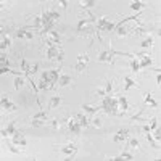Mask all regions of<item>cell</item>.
<instances>
[{
  "mask_svg": "<svg viewBox=\"0 0 161 161\" xmlns=\"http://www.w3.org/2000/svg\"><path fill=\"white\" fill-rule=\"evenodd\" d=\"M70 82H71V77H70V76H66V74H61L60 79H58V86H61V87L68 86Z\"/></svg>",
  "mask_w": 161,
  "mask_h": 161,
  "instance_id": "cell-24",
  "label": "cell"
},
{
  "mask_svg": "<svg viewBox=\"0 0 161 161\" xmlns=\"http://www.w3.org/2000/svg\"><path fill=\"white\" fill-rule=\"evenodd\" d=\"M60 71H61V68H56V70H53V71H44L42 73V79L44 80H49L52 86H55V84H58V79L61 76Z\"/></svg>",
  "mask_w": 161,
  "mask_h": 161,
  "instance_id": "cell-2",
  "label": "cell"
},
{
  "mask_svg": "<svg viewBox=\"0 0 161 161\" xmlns=\"http://www.w3.org/2000/svg\"><path fill=\"white\" fill-rule=\"evenodd\" d=\"M21 70H23V73H24V74H26V71L29 70V65H28L26 60H21Z\"/></svg>",
  "mask_w": 161,
  "mask_h": 161,
  "instance_id": "cell-39",
  "label": "cell"
},
{
  "mask_svg": "<svg viewBox=\"0 0 161 161\" xmlns=\"http://www.w3.org/2000/svg\"><path fill=\"white\" fill-rule=\"evenodd\" d=\"M142 132H143V134H147V132H152V131H150V126H148V124H143Z\"/></svg>",
  "mask_w": 161,
  "mask_h": 161,
  "instance_id": "cell-42",
  "label": "cell"
},
{
  "mask_svg": "<svg viewBox=\"0 0 161 161\" xmlns=\"http://www.w3.org/2000/svg\"><path fill=\"white\" fill-rule=\"evenodd\" d=\"M15 126H16V122H15V121H13V122H10V124L7 126L5 129H2V131H0V135H2L3 139H7V137H10V135L13 137V134L16 132V131H15Z\"/></svg>",
  "mask_w": 161,
  "mask_h": 161,
  "instance_id": "cell-7",
  "label": "cell"
},
{
  "mask_svg": "<svg viewBox=\"0 0 161 161\" xmlns=\"http://www.w3.org/2000/svg\"><path fill=\"white\" fill-rule=\"evenodd\" d=\"M89 61H90V56H89V53H80V55L77 56V61H76L74 70H76L77 73H84V71L87 70V65H89Z\"/></svg>",
  "mask_w": 161,
  "mask_h": 161,
  "instance_id": "cell-3",
  "label": "cell"
},
{
  "mask_svg": "<svg viewBox=\"0 0 161 161\" xmlns=\"http://www.w3.org/2000/svg\"><path fill=\"white\" fill-rule=\"evenodd\" d=\"M10 45H11V36H8L7 32L2 31V44H0V50H2V53L10 47Z\"/></svg>",
  "mask_w": 161,
  "mask_h": 161,
  "instance_id": "cell-10",
  "label": "cell"
},
{
  "mask_svg": "<svg viewBox=\"0 0 161 161\" xmlns=\"http://www.w3.org/2000/svg\"><path fill=\"white\" fill-rule=\"evenodd\" d=\"M82 108H84V111H87L89 114H94V113H97L98 110H101V106H92V105H82Z\"/></svg>",
  "mask_w": 161,
  "mask_h": 161,
  "instance_id": "cell-26",
  "label": "cell"
},
{
  "mask_svg": "<svg viewBox=\"0 0 161 161\" xmlns=\"http://www.w3.org/2000/svg\"><path fill=\"white\" fill-rule=\"evenodd\" d=\"M66 129L70 131V132H73V134H79V132H80V124H79V121L76 119L74 114L66 119Z\"/></svg>",
  "mask_w": 161,
  "mask_h": 161,
  "instance_id": "cell-5",
  "label": "cell"
},
{
  "mask_svg": "<svg viewBox=\"0 0 161 161\" xmlns=\"http://www.w3.org/2000/svg\"><path fill=\"white\" fill-rule=\"evenodd\" d=\"M60 152L66 156L65 159H74V156H76V153H77V147L74 145V143H66L65 147H61L60 148Z\"/></svg>",
  "mask_w": 161,
  "mask_h": 161,
  "instance_id": "cell-4",
  "label": "cell"
},
{
  "mask_svg": "<svg viewBox=\"0 0 161 161\" xmlns=\"http://www.w3.org/2000/svg\"><path fill=\"white\" fill-rule=\"evenodd\" d=\"M11 140H13L15 145H21V147H24V145H26V137L23 135L21 131H16V132L13 134V139H11Z\"/></svg>",
  "mask_w": 161,
  "mask_h": 161,
  "instance_id": "cell-9",
  "label": "cell"
},
{
  "mask_svg": "<svg viewBox=\"0 0 161 161\" xmlns=\"http://www.w3.org/2000/svg\"><path fill=\"white\" fill-rule=\"evenodd\" d=\"M143 49H150V47H153V37L152 36H148L147 39H143V42L140 44Z\"/></svg>",
  "mask_w": 161,
  "mask_h": 161,
  "instance_id": "cell-28",
  "label": "cell"
},
{
  "mask_svg": "<svg viewBox=\"0 0 161 161\" xmlns=\"http://www.w3.org/2000/svg\"><path fill=\"white\" fill-rule=\"evenodd\" d=\"M90 126H94V127L100 129V127H101V121H100V118H94V119H92V122H90Z\"/></svg>",
  "mask_w": 161,
  "mask_h": 161,
  "instance_id": "cell-35",
  "label": "cell"
},
{
  "mask_svg": "<svg viewBox=\"0 0 161 161\" xmlns=\"http://www.w3.org/2000/svg\"><path fill=\"white\" fill-rule=\"evenodd\" d=\"M131 70L134 73L140 71V65H139V58H137V55H134V58H131Z\"/></svg>",
  "mask_w": 161,
  "mask_h": 161,
  "instance_id": "cell-18",
  "label": "cell"
},
{
  "mask_svg": "<svg viewBox=\"0 0 161 161\" xmlns=\"http://www.w3.org/2000/svg\"><path fill=\"white\" fill-rule=\"evenodd\" d=\"M143 7H145V5H143L142 2H139V0H135V2L131 3V8H132V10H142Z\"/></svg>",
  "mask_w": 161,
  "mask_h": 161,
  "instance_id": "cell-32",
  "label": "cell"
},
{
  "mask_svg": "<svg viewBox=\"0 0 161 161\" xmlns=\"http://www.w3.org/2000/svg\"><path fill=\"white\" fill-rule=\"evenodd\" d=\"M74 116H76V119L79 121V124H80V127H89V126H90V122H89V118L86 116V114H82V113H76L74 114Z\"/></svg>",
  "mask_w": 161,
  "mask_h": 161,
  "instance_id": "cell-13",
  "label": "cell"
},
{
  "mask_svg": "<svg viewBox=\"0 0 161 161\" xmlns=\"http://www.w3.org/2000/svg\"><path fill=\"white\" fill-rule=\"evenodd\" d=\"M0 61H2V66H5V68H8V66H10L8 58H7V55H5V53H2V56H0Z\"/></svg>",
  "mask_w": 161,
  "mask_h": 161,
  "instance_id": "cell-38",
  "label": "cell"
},
{
  "mask_svg": "<svg viewBox=\"0 0 161 161\" xmlns=\"http://www.w3.org/2000/svg\"><path fill=\"white\" fill-rule=\"evenodd\" d=\"M40 90H50V89H53V86L49 82V80H44V79H40L39 80V86H37Z\"/></svg>",
  "mask_w": 161,
  "mask_h": 161,
  "instance_id": "cell-22",
  "label": "cell"
},
{
  "mask_svg": "<svg viewBox=\"0 0 161 161\" xmlns=\"http://www.w3.org/2000/svg\"><path fill=\"white\" fill-rule=\"evenodd\" d=\"M60 5H61L63 8H68V2H65V0H61V2H60Z\"/></svg>",
  "mask_w": 161,
  "mask_h": 161,
  "instance_id": "cell-44",
  "label": "cell"
},
{
  "mask_svg": "<svg viewBox=\"0 0 161 161\" xmlns=\"http://www.w3.org/2000/svg\"><path fill=\"white\" fill-rule=\"evenodd\" d=\"M45 118H47V113L45 111H39V113H36L32 116V119H45Z\"/></svg>",
  "mask_w": 161,
  "mask_h": 161,
  "instance_id": "cell-34",
  "label": "cell"
},
{
  "mask_svg": "<svg viewBox=\"0 0 161 161\" xmlns=\"http://www.w3.org/2000/svg\"><path fill=\"white\" fill-rule=\"evenodd\" d=\"M47 60L61 63V60H63V52H61V49L58 47V45H50V47H47Z\"/></svg>",
  "mask_w": 161,
  "mask_h": 161,
  "instance_id": "cell-1",
  "label": "cell"
},
{
  "mask_svg": "<svg viewBox=\"0 0 161 161\" xmlns=\"http://www.w3.org/2000/svg\"><path fill=\"white\" fill-rule=\"evenodd\" d=\"M95 3H97L95 0H87V2H80V3H79V8H80V10H87V8H92Z\"/></svg>",
  "mask_w": 161,
  "mask_h": 161,
  "instance_id": "cell-25",
  "label": "cell"
},
{
  "mask_svg": "<svg viewBox=\"0 0 161 161\" xmlns=\"http://www.w3.org/2000/svg\"><path fill=\"white\" fill-rule=\"evenodd\" d=\"M52 126H53V129H55V131H60V129L66 127V121H60V119H53Z\"/></svg>",
  "mask_w": 161,
  "mask_h": 161,
  "instance_id": "cell-23",
  "label": "cell"
},
{
  "mask_svg": "<svg viewBox=\"0 0 161 161\" xmlns=\"http://www.w3.org/2000/svg\"><path fill=\"white\" fill-rule=\"evenodd\" d=\"M103 89H105V95H110L113 92V82L111 80H106V84L103 86Z\"/></svg>",
  "mask_w": 161,
  "mask_h": 161,
  "instance_id": "cell-31",
  "label": "cell"
},
{
  "mask_svg": "<svg viewBox=\"0 0 161 161\" xmlns=\"http://www.w3.org/2000/svg\"><path fill=\"white\" fill-rule=\"evenodd\" d=\"M131 87H137V82L134 79H131L129 76H126L124 77V90H129Z\"/></svg>",
  "mask_w": 161,
  "mask_h": 161,
  "instance_id": "cell-19",
  "label": "cell"
},
{
  "mask_svg": "<svg viewBox=\"0 0 161 161\" xmlns=\"http://www.w3.org/2000/svg\"><path fill=\"white\" fill-rule=\"evenodd\" d=\"M31 126L32 127H42V126H45V119H32Z\"/></svg>",
  "mask_w": 161,
  "mask_h": 161,
  "instance_id": "cell-30",
  "label": "cell"
},
{
  "mask_svg": "<svg viewBox=\"0 0 161 161\" xmlns=\"http://www.w3.org/2000/svg\"><path fill=\"white\" fill-rule=\"evenodd\" d=\"M135 55H137V58H139L140 68H147V66L152 65V58L148 55H145V53H135Z\"/></svg>",
  "mask_w": 161,
  "mask_h": 161,
  "instance_id": "cell-8",
  "label": "cell"
},
{
  "mask_svg": "<svg viewBox=\"0 0 161 161\" xmlns=\"http://www.w3.org/2000/svg\"><path fill=\"white\" fill-rule=\"evenodd\" d=\"M119 105H121V114L127 113V110H129V103H127V100H126L124 97H119Z\"/></svg>",
  "mask_w": 161,
  "mask_h": 161,
  "instance_id": "cell-21",
  "label": "cell"
},
{
  "mask_svg": "<svg viewBox=\"0 0 161 161\" xmlns=\"http://www.w3.org/2000/svg\"><path fill=\"white\" fill-rule=\"evenodd\" d=\"M37 68H39V65H37V63H36V65H32V66H29V70L26 71V76H29V74H34V73L37 71Z\"/></svg>",
  "mask_w": 161,
  "mask_h": 161,
  "instance_id": "cell-36",
  "label": "cell"
},
{
  "mask_svg": "<svg viewBox=\"0 0 161 161\" xmlns=\"http://www.w3.org/2000/svg\"><path fill=\"white\" fill-rule=\"evenodd\" d=\"M2 108L5 110V111H15L16 110V105H13L7 97H2Z\"/></svg>",
  "mask_w": 161,
  "mask_h": 161,
  "instance_id": "cell-15",
  "label": "cell"
},
{
  "mask_svg": "<svg viewBox=\"0 0 161 161\" xmlns=\"http://www.w3.org/2000/svg\"><path fill=\"white\" fill-rule=\"evenodd\" d=\"M134 158V155L129 152V150H124L119 156H110L108 159H111V161H118V159H132Z\"/></svg>",
  "mask_w": 161,
  "mask_h": 161,
  "instance_id": "cell-14",
  "label": "cell"
},
{
  "mask_svg": "<svg viewBox=\"0 0 161 161\" xmlns=\"http://www.w3.org/2000/svg\"><path fill=\"white\" fill-rule=\"evenodd\" d=\"M156 82H158V86H159V82H161V74H159V68L156 70Z\"/></svg>",
  "mask_w": 161,
  "mask_h": 161,
  "instance_id": "cell-43",
  "label": "cell"
},
{
  "mask_svg": "<svg viewBox=\"0 0 161 161\" xmlns=\"http://www.w3.org/2000/svg\"><path fill=\"white\" fill-rule=\"evenodd\" d=\"M42 15H44V18L47 19V23H49L52 28H53L55 23L60 19V15L56 13V11H53V10H45V11H42Z\"/></svg>",
  "mask_w": 161,
  "mask_h": 161,
  "instance_id": "cell-6",
  "label": "cell"
},
{
  "mask_svg": "<svg viewBox=\"0 0 161 161\" xmlns=\"http://www.w3.org/2000/svg\"><path fill=\"white\" fill-rule=\"evenodd\" d=\"M116 32H118V36H119V37H126V36H129V31L126 29L124 26H118V24H116Z\"/></svg>",
  "mask_w": 161,
  "mask_h": 161,
  "instance_id": "cell-27",
  "label": "cell"
},
{
  "mask_svg": "<svg viewBox=\"0 0 161 161\" xmlns=\"http://www.w3.org/2000/svg\"><path fill=\"white\" fill-rule=\"evenodd\" d=\"M127 135H129V131H127V129H119L116 134H114L113 140H114V142H122V140L127 139Z\"/></svg>",
  "mask_w": 161,
  "mask_h": 161,
  "instance_id": "cell-11",
  "label": "cell"
},
{
  "mask_svg": "<svg viewBox=\"0 0 161 161\" xmlns=\"http://www.w3.org/2000/svg\"><path fill=\"white\" fill-rule=\"evenodd\" d=\"M153 139L159 143V139H161V131H159V127H156V129L153 131Z\"/></svg>",
  "mask_w": 161,
  "mask_h": 161,
  "instance_id": "cell-37",
  "label": "cell"
},
{
  "mask_svg": "<svg viewBox=\"0 0 161 161\" xmlns=\"http://www.w3.org/2000/svg\"><path fill=\"white\" fill-rule=\"evenodd\" d=\"M15 36L18 37V39H32L34 37V34L31 32V31H28V29H18L16 32H15Z\"/></svg>",
  "mask_w": 161,
  "mask_h": 161,
  "instance_id": "cell-12",
  "label": "cell"
},
{
  "mask_svg": "<svg viewBox=\"0 0 161 161\" xmlns=\"http://www.w3.org/2000/svg\"><path fill=\"white\" fill-rule=\"evenodd\" d=\"M24 82H28V79H26V74L24 76H16V79H15V89L18 90V89H21L23 86H24Z\"/></svg>",
  "mask_w": 161,
  "mask_h": 161,
  "instance_id": "cell-16",
  "label": "cell"
},
{
  "mask_svg": "<svg viewBox=\"0 0 161 161\" xmlns=\"http://www.w3.org/2000/svg\"><path fill=\"white\" fill-rule=\"evenodd\" d=\"M143 98H145V105H150L152 108H156V106H158V103L153 100L152 94H145V95H143Z\"/></svg>",
  "mask_w": 161,
  "mask_h": 161,
  "instance_id": "cell-20",
  "label": "cell"
},
{
  "mask_svg": "<svg viewBox=\"0 0 161 161\" xmlns=\"http://www.w3.org/2000/svg\"><path fill=\"white\" fill-rule=\"evenodd\" d=\"M13 145H15V143L8 145V150H10L11 153H16V155H18V153H21V150H19V148H16V147H13Z\"/></svg>",
  "mask_w": 161,
  "mask_h": 161,
  "instance_id": "cell-41",
  "label": "cell"
},
{
  "mask_svg": "<svg viewBox=\"0 0 161 161\" xmlns=\"http://www.w3.org/2000/svg\"><path fill=\"white\" fill-rule=\"evenodd\" d=\"M145 135H147V139H148V142H150V145H152L153 148H159V145H158V142H156V140L153 139V135H152L150 132H147Z\"/></svg>",
  "mask_w": 161,
  "mask_h": 161,
  "instance_id": "cell-29",
  "label": "cell"
},
{
  "mask_svg": "<svg viewBox=\"0 0 161 161\" xmlns=\"http://www.w3.org/2000/svg\"><path fill=\"white\" fill-rule=\"evenodd\" d=\"M61 103V95H55V97H52L50 98V101H49V108L50 110H53V108H56Z\"/></svg>",
  "mask_w": 161,
  "mask_h": 161,
  "instance_id": "cell-17",
  "label": "cell"
},
{
  "mask_svg": "<svg viewBox=\"0 0 161 161\" xmlns=\"http://www.w3.org/2000/svg\"><path fill=\"white\" fill-rule=\"evenodd\" d=\"M129 147L132 148V150H139L140 143H139V140H137V139H132V140H129Z\"/></svg>",
  "mask_w": 161,
  "mask_h": 161,
  "instance_id": "cell-33",
  "label": "cell"
},
{
  "mask_svg": "<svg viewBox=\"0 0 161 161\" xmlns=\"http://www.w3.org/2000/svg\"><path fill=\"white\" fill-rule=\"evenodd\" d=\"M156 127H158V119L153 116V118H152V124H150V131H155Z\"/></svg>",
  "mask_w": 161,
  "mask_h": 161,
  "instance_id": "cell-40",
  "label": "cell"
}]
</instances>
